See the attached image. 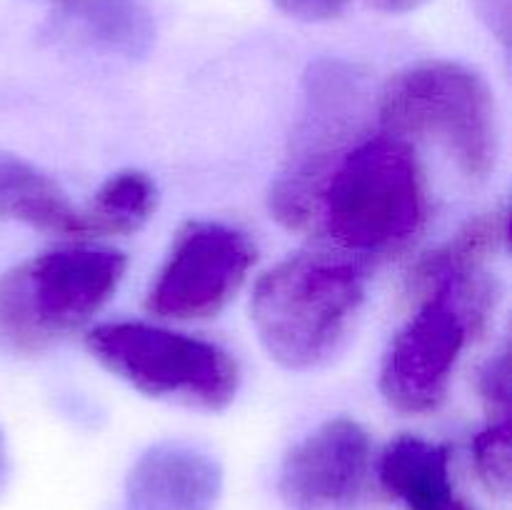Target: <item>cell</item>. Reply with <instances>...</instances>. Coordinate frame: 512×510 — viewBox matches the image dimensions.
Here are the masks:
<instances>
[{"instance_id": "cell-6", "label": "cell", "mask_w": 512, "mask_h": 510, "mask_svg": "<svg viewBox=\"0 0 512 510\" xmlns=\"http://www.w3.org/2000/svg\"><path fill=\"white\" fill-rule=\"evenodd\" d=\"M88 350L148 398L225 410L238 393L240 373L230 353L193 335L145 323H105L88 333Z\"/></svg>"}, {"instance_id": "cell-13", "label": "cell", "mask_w": 512, "mask_h": 510, "mask_svg": "<svg viewBox=\"0 0 512 510\" xmlns=\"http://www.w3.org/2000/svg\"><path fill=\"white\" fill-rule=\"evenodd\" d=\"M510 218L508 210L500 208L470 220L453 240L438 248L435 253L425 255L413 273L415 288L433 290L445 280L460 278V275L478 273L485 260L508 245Z\"/></svg>"}, {"instance_id": "cell-3", "label": "cell", "mask_w": 512, "mask_h": 510, "mask_svg": "<svg viewBox=\"0 0 512 510\" xmlns=\"http://www.w3.org/2000/svg\"><path fill=\"white\" fill-rule=\"evenodd\" d=\"M380 123L395 138L433 140L470 178L498 163V110L480 73L453 60H425L388 80L380 93Z\"/></svg>"}, {"instance_id": "cell-14", "label": "cell", "mask_w": 512, "mask_h": 510, "mask_svg": "<svg viewBox=\"0 0 512 510\" xmlns=\"http://www.w3.org/2000/svg\"><path fill=\"white\" fill-rule=\"evenodd\" d=\"M73 18L83 40L105 53L138 60L155 43V20L143 0H85Z\"/></svg>"}, {"instance_id": "cell-5", "label": "cell", "mask_w": 512, "mask_h": 510, "mask_svg": "<svg viewBox=\"0 0 512 510\" xmlns=\"http://www.w3.org/2000/svg\"><path fill=\"white\" fill-rule=\"evenodd\" d=\"M498 300V283L485 273L445 280L390 343L380 368V393L408 415L433 413L445 400L470 333H480Z\"/></svg>"}, {"instance_id": "cell-1", "label": "cell", "mask_w": 512, "mask_h": 510, "mask_svg": "<svg viewBox=\"0 0 512 510\" xmlns=\"http://www.w3.org/2000/svg\"><path fill=\"white\" fill-rule=\"evenodd\" d=\"M363 303L365 280L353 263L298 253L255 283L250 318L275 363L318 370L348 348Z\"/></svg>"}, {"instance_id": "cell-2", "label": "cell", "mask_w": 512, "mask_h": 510, "mask_svg": "<svg viewBox=\"0 0 512 510\" xmlns=\"http://www.w3.org/2000/svg\"><path fill=\"white\" fill-rule=\"evenodd\" d=\"M330 238L355 253H388L408 243L428 215V188L408 140L378 135L343 155L320 205Z\"/></svg>"}, {"instance_id": "cell-17", "label": "cell", "mask_w": 512, "mask_h": 510, "mask_svg": "<svg viewBox=\"0 0 512 510\" xmlns=\"http://www.w3.org/2000/svg\"><path fill=\"white\" fill-rule=\"evenodd\" d=\"M480 395L490 413L510 418V363L505 350L480 370Z\"/></svg>"}, {"instance_id": "cell-10", "label": "cell", "mask_w": 512, "mask_h": 510, "mask_svg": "<svg viewBox=\"0 0 512 510\" xmlns=\"http://www.w3.org/2000/svg\"><path fill=\"white\" fill-rule=\"evenodd\" d=\"M223 468L208 450L165 440L145 450L125 480L128 510H215Z\"/></svg>"}, {"instance_id": "cell-7", "label": "cell", "mask_w": 512, "mask_h": 510, "mask_svg": "<svg viewBox=\"0 0 512 510\" xmlns=\"http://www.w3.org/2000/svg\"><path fill=\"white\" fill-rule=\"evenodd\" d=\"M365 105V78L345 60H318L303 80L300 115L288 153L270 188V213L303 228L320 205L325 183L348 153Z\"/></svg>"}, {"instance_id": "cell-15", "label": "cell", "mask_w": 512, "mask_h": 510, "mask_svg": "<svg viewBox=\"0 0 512 510\" xmlns=\"http://www.w3.org/2000/svg\"><path fill=\"white\" fill-rule=\"evenodd\" d=\"M158 188L143 170L110 175L90 205L83 208L85 235H128L143 228L155 213Z\"/></svg>"}, {"instance_id": "cell-8", "label": "cell", "mask_w": 512, "mask_h": 510, "mask_svg": "<svg viewBox=\"0 0 512 510\" xmlns=\"http://www.w3.org/2000/svg\"><path fill=\"white\" fill-rule=\"evenodd\" d=\"M255 263V245L240 230L210 220L188 223L148 293V310L168 320L218 315Z\"/></svg>"}, {"instance_id": "cell-12", "label": "cell", "mask_w": 512, "mask_h": 510, "mask_svg": "<svg viewBox=\"0 0 512 510\" xmlns=\"http://www.w3.org/2000/svg\"><path fill=\"white\" fill-rule=\"evenodd\" d=\"M380 483L408 510L453 508L448 453L418 435H400L380 455Z\"/></svg>"}, {"instance_id": "cell-16", "label": "cell", "mask_w": 512, "mask_h": 510, "mask_svg": "<svg viewBox=\"0 0 512 510\" xmlns=\"http://www.w3.org/2000/svg\"><path fill=\"white\" fill-rule=\"evenodd\" d=\"M473 460L480 480L493 495L508 498L512 483V428L510 418H498L475 435Z\"/></svg>"}, {"instance_id": "cell-4", "label": "cell", "mask_w": 512, "mask_h": 510, "mask_svg": "<svg viewBox=\"0 0 512 510\" xmlns=\"http://www.w3.org/2000/svg\"><path fill=\"white\" fill-rule=\"evenodd\" d=\"M128 260L110 248H55L0 275V338L20 353L88 323L115 295Z\"/></svg>"}, {"instance_id": "cell-19", "label": "cell", "mask_w": 512, "mask_h": 510, "mask_svg": "<svg viewBox=\"0 0 512 510\" xmlns=\"http://www.w3.org/2000/svg\"><path fill=\"white\" fill-rule=\"evenodd\" d=\"M368 3L383 13H410L428 0H368Z\"/></svg>"}, {"instance_id": "cell-18", "label": "cell", "mask_w": 512, "mask_h": 510, "mask_svg": "<svg viewBox=\"0 0 512 510\" xmlns=\"http://www.w3.org/2000/svg\"><path fill=\"white\" fill-rule=\"evenodd\" d=\"M480 20L498 35L503 43L510 40V5L512 0H473Z\"/></svg>"}, {"instance_id": "cell-20", "label": "cell", "mask_w": 512, "mask_h": 510, "mask_svg": "<svg viewBox=\"0 0 512 510\" xmlns=\"http://www.w3.org/2000/svg\"><path fill=\"white\" fill-rule=\"evenodd\" d=\"M8 480V448H5V438L0 433V488L5 485Z\"/></svg>"}, {"instance_id": "cell-11", "label": "cell", "mask_w": 512, "mask_h": 510, "mask_svg": "<svg viewBox=\"0 0 512 510\" xmlns=\"http://www.w3.org/2000/svg\"><path fill=\"white\" fill-rule=\"evenodd\" d=\"M0 218L43 233L85 235L83 208L50 175L10 153H0Z\"/></svg>"}, {"instance_id": "cell-21", "label": "cell", "mask_w": 512, "mask_h": 510, "mask_svg": "<svg viewBox=\"0 0 512 510\" xmlns=\"http://www.w3.org/2000/svg\"><path fill=\"white\" fill-rule=\"evenodd\" d=\"M450 510H468V508H465L463 503H458V500H455V503H453V508H450Z\"/></svg>"}, {"instance_id": "cell-9", "label": "cell", "mask_w": 512, "mask_h": 510, "mask_svg": "<svg viewBox=\"0 0 512 510\" xmlns=\"http://www.w3.org/2000/svg\"><path fill=\"white\" fill-rule=\"evenodd\" d=\"M370 438L360 423L333 418L288 450L278 490L290 510H340L363 490Z\"/></svg>"}]
</instances>
